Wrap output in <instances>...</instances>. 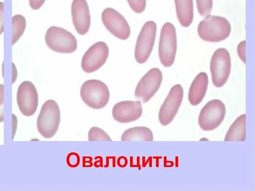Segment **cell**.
I'll return each instance as SVG.
<instances>
[{"label":"cell","instance_id":"1","mask_svg":"<svg viewBox=\"0 0 255 191\" xmlns=\"http://www.w3.org/2000/svg\"><path fill=\"white\" fill-rule=\"evenodd\" d=\"M197 31L202 40L218 42L229 37L231 32V25L229 20L224 17L208 15L199 23Z\"/></svg>","mask_w":255,"mask_h":191},{"label":"cell","instance_id":"2","mask_svg":"<svg viewBox=\"0 0 255 191\" xmlns=\"http://www.w3.org/2000/svg\"><path fill=\"white\" fill-rule=\"evenodd\" d=\"M61 121V113L58 103L54 100L46 101L41 108L36 122L39 133L46 139L54 137Z\"/></svg>","mask_w":255,"mask_h":191},{"label":"cell","instance_id":"3","mask_svg":"<svg viewBox=\"0 0 255 191\" xmlns=\"http://www.w3.org/2000/svg\"><path fill=\"white\" fill-rule=\"evenodd\" d=\"M80 94L82 101L90 108L101 109L110 100V91L107 85L98 79H90L82 85Z\"/></svg>","mask_w":255,"mask_h":191},{"label":"cell","instance_id":"4","mask_svg":"<svg viewBox=\"0 0 255 191\" xmlns=\"http://www.w3.org/2000/svg\"><path fill=\"white\" fill-rule=\"evenodd\" d=\"M45 41L51 50L58 53H71L77 48V41L74 35L65 29L56 26L48 28Z\"/></svg>","mask_w":255,"mask_h":191},{"label":"cell","instance_id":"5","mask_svg":"<svg viewBox=\"0 0 255 191\" xmlns=\"http://www.w3.org/2000/svg\"><path fill=\"white\" fill-rule=\"evenodd\" d=\"M177 50V37L175 26L165 22L162 26L159 44L158 56L161 64L166 67L172 66Z\"/></svg>","mask_w":255,"mask_h":191},{"label":"cell","instance_id":"6","mask_svg":"<svg viewBox=\"0 0 255 191\" xmlns=\"http://www.w3.org/2000/svg\"><path fill=\"white\" fill-rule=\"evenodd\" d=\"M226 109L224 103L219 99L208 102L201 109L198 116V124L205 131L217 129L224 120Z\"/></svg>","mask_w":255,"mask_h":191},{"label":"cell","instance_id":"7","mask_svg":"<svg viewBox=\"0 0 255 191\" xmlns=\"http://www.w3.org/2000/svg\"><path fill=\"white\" fill-rule=\"evenodd\" d=\"M210 68L213 85L218 88L227 82L231 73V59L229 51L225 48H219L213 53Z\"/></svg>","mask_w":255,"mask_h":191},{"label":"cell","instance_id":"8","mask_svg":"<svg viewBox=\"0 0 255 191\" xmlns=\"http://www.w3.org/2000/svg\"><path fill=\"white\" fill-rule=\"evenodd\" d=\"M156 29V24L152 20L146 22L142 26L134 50V57L137 63L143 64L149 57L154 44Z\"/></svg>","mask_w":255,"mask_h":191},{"label":"cell","instance_id":"9","mask_svg":"<svg viewBox=\"0 0 255 191\" xmlns=\"http://www.w3.org/2000/svg\"><path fill=\"white\" fill-rule=\"evenodd\" d=\"M183 95V88L179 84L170 89L158 113V120L162 125L166 126L173 121L179 109Z\"/></svg>","mask_w":255,"mask_h":191},{"label":"cell","instance_id":"10","mask_svg":"<svg viewBox=\"0 0 255 191\" xmlns=\"http://www.w3.org/2000/svg\"><path fill=\"white\" fill-rule=\"evenodd\" d=\"M163 79L161 70L153 68L140 79L135 89L136 98L141 99L143 103L149 101L159 90Z\"/></svg>","mask_w":255,"mask_h":191},{"label":"cell","instance_id":"11","mask_svg":"<svg viewBox=\"0 0 255 191\" xmlns=\"http://www.w3.org/2000/svg\"><path fill=\"white\" fill-rule=\"evenodd\" d=\"M16 101L20 112L25 116H32L38 105V94L35 85L29 81H24L19 85Z\"/></svg>","mask_w":255,"mask_h":191},{"label":"cell","instance_id":"12","mask_svg":"<svg viewBox=\"0 0 255 191\" xmlns=\"http://www.w3.org/2000/svg\"><path fill=\"white\" fill-rule=\"evenodd\" d=\"M102 20L106 28L114 36L122 40L129 37L130 29L126 18L116 9L107 7L102 12Z\"/></svg>","mask_w":255,"mask_h":191},{"label":"cell","instance_id":"13","mask_svg":"<svg viewBox=\"0 0 255 191\" xmlns=\"http://www.w3.org/2000/svg\"><path fill=\"white\" fill-rule=\"evenodd\" d=\"M109 54L107 44L98 41L91 46L83 56L81 67L86 73H92L100 69L106 62Z\"/></svg>","mask_w":255,"mask_h":191},{"label":"cell","instance_id":"14","mask_svg":"<svg viewBox=\"0 0 255 191\" xmlns=\"http://www.w3.org/2000/svg\"><path fill=\"white\" fill-rule=\"evenodd\" d=\"M143 109L140 101H123L117 103L113 107L114 119L120 123H128L138 119L142 115Z\"/></svg>","mask_w":255,"mask_h":191},{"label":"cell","instance_id":"15","mask_svg":"<svg viewBox=\"0 0 255 191\" xmlns=\"http://www.w3.org/2000/svg\"><path fill=\"white\" fill-rule=\"evenodd\" d=\"M71 11L76 31L80 35L87 33L90 27L91 16L86 0H73Z\"/></svg>","mask_w":255,"mask_h":191},{"label":"cell","instance_id":"16","mask_svg":"<svg viewBox=\"0 0 255 191\" xmlns=\"http://www.w3.org/2000/svg\"><path fill=\"white\" fill-rule=\"evenodd\" d=\"M208 76L206 73L201 72L193 80L188 92V100L193 106L199 104L203 100L208 86Z\"/></svg>","mask_w":255,"mask_h":191},{"label":"cell","instance_id":"17","mask_svg":"<svg viewBox=\"0 0 255 191\" xmlns=\"http://www.w3.org/2000/svg\"><path fill=\"white\" fill-rule=\"evenodd\" d=\"M177 17L183 27L189 26L194 16L193 0H174Z\"/></svg>","mask_w":255,"mask_h":191},{"label":"cell","instance_id":"18","mask_svg":"<svg viewBox=\"0 0 255 191\" xmlns=\"http://www.w3.org/2000/svg\"><path fill=\"white\" fill-rule=\"evenodd\" d=\"M245 114L238 117L228 130L225 141H245L246 139Z\"/></svg>","mask_w":255,"mask_h":191},{"label":"cell","instance_id":"19","mask_svg":"<svg viewBox=\"0 0 255 191\" xmlns=\"http://www.w3.org/2000/svg\"><path fill=\"white\" fill-rule=\"evenodd\" d=\"M121 141H152V131L144 126L134 127L128 129L122 134Z\"/></svg>","mask_w":255,"mask_h":191},{"label":"cell","instance_id":"20","mask_svg":"<svg viewBox=\"0 0 255 191\" xmlns=\"http://www.w3.org/2000/svg\"><path fill=\"white\" fill-rule=\"evenodd\" d=\"M12 45H14L23 34L26 28V19L21 14H16L12 17Z\"/></svg>","mask_w":255,"mask_h":191},{"label":"cell","instance_id":"21","mask_svg":"<svg viewBox=\"0 0 255 191\" xmlns=\"http://www.w3.org/2000/svg\"><path fill=\"white\" fill-rule=\"evenodd\" d=\"M89 141H112L110 136L103 129L98 127H92L88 133Z\"/></svg>","mask_w":255,"mask_h":191},{"label":"cell","instance_id":"22","mask_svg":"<svg viewBox=\"0 0 255 191\" xmlns=\"http://www.w3.org/2000/svg\"><path fill=\"white\" fill-rule=\"evenodd\" d=\"M199 13L205 17L210 15L213 8V0H196Z\"/></svg>","mask_w":255,"mask_h":191},{"label":"cell","instance_id":"23","mask_svg":"<svg viewBox=\"0 0 255 191\" xmlns=\"http://www.w3.org/2000/svg\"><path fill=\"white\" fill-rule=\"evenodd\" d=\"M131 9L135 13L142 12L146 7V0H127Z\"/></svg>","mask_w":255,"mask_h":191},{"label":"cell","instance_id":"24","mask_svg":"<svg viewBox=\"0 0 255 191\" xmlns=\"http://www.w3.org/2000/svg\"><path fill=\"white\" fill-rule=\"evenodd\" d=\"M66 162L68 166L71 168L77 167L80 163V157L78 154L72 152L67 157Z\"/></svg>","mask_w":255,"mask_h":191},{"label":"cell","instance_id":"25","mask_svg":"<svg viewBox=\"0 0 255 191\" xmlns=\"http://www.w3.org/2000/svg\"><path fill=\"white\" fill-rule=\"evenodd\" d=\"M246 41L243 40L240 42L237 46V53L239 58L246 64Z\"/></svg>","mask_w":255,"mask_h":191},{"label":"cell","instance_id":"26","mask_svg":"<svg viewBox=\"0 0 255 191\" xmlns=\"http://www.w3.org/2000/svg\"><path fill=\"white\" fill-rule=\"evenodd\" d=\"M4 85L0 84V123L4 121Z\"/></svg>","mask_w":255,"mask_h":191},{"label":"cell","instance_id":"27","mask_svg":"<svg viewBox=\"0 0 255 191\" xmlns=\"http://www.w3.org/2000/svg\"><path fill=\"white\" fill-rule=\"evenodd\" d=\"M4 31V3L0 1V35Z\"/></svg>","mask_w":255,"mask_h":191},{"label":"cell","instance_id":"28","mask_svg":"<svg viewBox=\"0 0 255 191\" xmlns=\"http://www.w3.org/2000/svg\"><path fill=\"white\" fill-rule=\"evenodd\" d=\"M46 0H29L30 7L34 10L39 9Z\"/></svg>","mask_w":255,"mask_h":191}]
</instances>
